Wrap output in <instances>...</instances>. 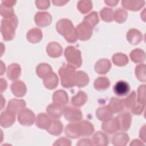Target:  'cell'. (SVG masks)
Here are the masks:
<instances>
[{
  "instance_id": "obj_1",
  "label": "cell",
  "mask_w": 146,
  "mask_h": 146,
  "mask_svg": "<svg viewBox=\"0 0 146 146\" xmlns=\"http://www.w3.org/2000/svg\"><path fill=\"white\" fill-rule=\"evenodd\" d=\"M94 128L91 123L83 121L79 123H72L67 125L66 134L67 136L76 139L80 136H89L94 132Z\"/></svg>"
},
{
  "instance_id": "obj_2",
  "label": "cell",
  "mask_w": 146,
  "mask_h": 146,
  "mask_svg": "<svg viewBox=\"0 0 146 146\" xmlns=\"http://www.w3.org/2000/svg\"><path fill=\"white\" fill-rule=\"evenodd\" d=\"M56 27L58 33L63 35L68 42L71 43L76 42L77 37L71 21L66 19H60L58 22Z\"/></svg>"
},
{
  "instance_id": "obj_3",
  "label": "cell",
  "mask_w": 146,
  "mask_h": 146,
  "mask_svg": "<svg viewBox=\"0 0 146 146\" xmlns=\"http://www.w3.org/2000/svg\"><path fill=\"white\" fill-rule=\"evenodd\" d=\"M18 23L17 18L14 15L10 17L5 18L2 20L1 32L4 40H11L14 38Z\"/></svg>"
},
{
  "instance_id": "obj_4",
  "label": "cell",
  "mask_w": 146,
  "mask_h": 146,
  "mask_svg": "<svg viewBox=\"0 0 146 146\" xmlns=\"http://www.w3.org/2000/svg\"><path fill=\"white\" fill-rule=\"evenodd\" d=\"M58 72L61 78V84L63 87L70 88L75 86V68L65 64L60 67Z\"/></svg>"
},
{
  "instance_id": "obj_5",
  "label": "cell",
  "mask_w": 146,
  "mask_h": 146,
  "mask_svg": "<svg viewBox=\"0 0 146 146\" xmlns=\"http://www.w3.org/2000/svg\"><path fill=\"white\" fill-rule=\"evenodd\" d=\"M64 56L69 65L79 68L82 63L80 51L73 46L67 47L64 51Z\"/></svg>"
},
{
  "instance_id": "obj_6",
  "label": "cell",
  "mask_w": 146,
  "mask_h": 146,
  "mask_svg": "<svg viewBox=\"0 0 146 146\" xmlns=\"http://www.w3.org/2000/svg\"><path fill=\"white\" fill-rule=\"evenodd\" d=\"M92 27L84 22L79 24L75 29L77 38L81 40L89 39L92 34Z\"/></svg>"
},
{
  "instance_id": "obj_7",
  "label": "cell",
  "mask_w": 146,
  "mask_h": 146,
  "mask_svg": "<svg viewBox=\"0 0 146 146\" xmlns=\"http://www.w3.org/2000/svg\"><path fill=\"white\" fill-rule=\"evenodd\" d=\"M117 123L119 130L126 131H127L131 125V116L128 112H124L117 115L116 117Z\"/></svg>"
},
{
  "instance_id": "obj_8",
  "label": "cell",
  "mask_w": 146,
  "mask_h": 146,
  "mask_svg": "<svg viewBox=\"0 0 146 146\" xmlns=\"http://www.w3.org/2000/svg\"><path fill=\"white\" fill-rule=\"evenodd\" d=\"M34 119V113L29 109L22 110L18 116V121L21 124L24 125H31L33 124Z\"/></svg>"
},
{
  "instance_id": "obj_9",
  "label": "cell",
  "mask_w": 146,
  "mask_h": 146,
  "mask_svg": "<svg viewBox=\"0 0 146 146\" xmlns=\"http://www.w3.org/2000/svg\"><path fill=\"white\" fill-rule=\"evenodd\" d=\"M63 114L66 120L70 121H78L82 118L81 111L78 109L72 107H67L65 108Z\"/></svg>"
},
{
  "instance_id": "obj_10",
  "label": "cell",
  "mask_w": 146,
  "mask_h": 146,
  "mask_svg": "<svg viewBox=\"0 0 146 146\" xmlns=\"http://www.w3.org/2000/svg\"><path fill=\"white\" fill-rule=\"evenodd\" d=\"M51 21L52 17L47 12H38L35 16V21L39 26H48L51 23Z\"/></svg>"
},
{
  "instance_id": "obj_11",
  "label": "cell",
  "mask_w": 146,
  "mask_h": 146,
  "mask_svg": "<svg viewBox=\"0 0 146 146\" xmlns=\"http://www.w3.org/2000/svg\"><path fill=\"white\" fill-rule=\"evenodd\" d=\"M113 89L115 94L116 95L119 96H123L128 94L130 90V87L127 82L120 80L117 82L115 84Z\"/></svg>"
},
{
  "instance_id": "obj_12",
  "label": "cell",
  "mask_w": 146,
  "mask_h": 146,
  "mask_svg": "<svg viewBox=\"0 0 146 146\" xmlns=\"http://www.w3.org/2000/svg\"><path fill=\"white\" fill-rule=\"evenodd\" d=\"M64 110L62 105L56 103L51 104L47 107V112L49 116L55 119L60 117L63 113Z\"/></svg>"
},
{
  "instance_id": "obj_13",
  "label": "cell",
  "mask_w": 146,
  "mask_h": 146,
  "mask_svg": "<svg viewBox=\"0 0 146 146\" xmlns=\"http://www.w3.org/2000/svg\"><path fill=\"white\" fill-rule=\"evenodd\" d=\"M11 89L13 94L18 97L23 96L26 92V86L21 80L13 83L11 86Z\"/></svg>"
},
{
  "instance_id": "obj_14",
  "label": "cell",
  "mask_w": 146,
  "mask_h": 146,
  "mask_svg": "<svg viewBox=\"0 0 146 146\" xmlns=\"http://www.w3.org/2000/svg\"><path fill=\"white\" fill-rule=\"evenodd\" d=\"M26 106L25 102L22 100L11 99L8 103L7 110L16 114L18 111L23 109Z\"/></svg>"
},
{
  "instance_id": "obj_15",
  "label": "cell",
  "mask_w": 146,
  "mask_h": 146,
  "mask_svg": "<svg viewBox=\"0 0 146 146\" xmlns=\"http://www.w3.org/2000/svg\"><path fill=\"white\" fill-rule=\"evenodd\" d=\"M15 121V114L6 111L1 113V126L7 128L10 127Z\"/></svg>"
},
{
  "instance_id": "obj_16",
  "label": "cell",
  "mask_w": 146,
  "mask_h": 146,
  "mask_svg": "<svg viewBox=\"0 0 146 146\" xmlns=\"http://www.w3.org/2000/svg\"><path fill=\"white\" fill-rule=\"evenodd\" d=\"M111 67L110 62L106 59L99 60L95 66V71L99 74H106Z\"/></svg>"
},
{
  "instance_id": "obj_17",
  "label": "cell",
  "mask_w": 146,
  "mask_h": 146,
  "mask_svg": "<svg viewBox=\"0 0 146 146\" xmlns=\"http://www.w3.org/2000/svg\"><path fill=\"white\" fill-rule=\"evenodd\" d=\"M102 129L106 132L112 134L119 130L116 118L110 119L105 121L102 124Z\"/></svg>"
},
{
  "instance_id": "obj_18",
  "label": "cell",
  "mask_w": 146,
  "mask_h": 146,
  "mask_svg": "<svg viewBox=\"0 0 146 146\" xmlns=\"http://www.w3.org/2000/svg\"><path fill=\"white\" fill-rule=\"evenodd\" d=\"M47 51L50 56L52 58H57L61 55L62 52V48L58 43L51 42L48 44Z\"/></svg>"
},
{
  "instance_id": "obj_19",
  "label": "cell",
  "mask_w": 146,
  "mask_h": 146,
  "mask_svg": "<svg viewBox=\"0 0 146 146\" xmlns=\"http://www.w3.org/2000/svg\"><path fill=\"white\" fill-rule=\"evenodd\" d=\"M52 123L50 119L45 113H42L38 115L36 120V125L42 129H48Z\"/></svg>"
},
{
  "instance_id": "obj_20",
  "label": "cell",
  "mask_w": 146,
  "mask_h": 146,
  "mask_svg": "<svg viewBox=\"0 0 146 146\" xmlns=\"http://www.w3.org/2000/svg\"><path fill=\"white\" fill-rule=\"evenodd\" d=\"M124 100L119 99L116 98H112L108 104V107L112 112L117 113L121 111L124 108Z\"/></svg>"
},
{
  "instance_id": "obj_21",
  "label": "cell",
  "mask_w": 146,
  "mask_h": 146,
  "mask_svg": "<svg viewBox=\"0 0 146 146\" xmlns=\"http://www.w3.org/2000/svg\"><path fill=\"white\" fill-rule=\"evenodd\" d=\"M127 38L130 43L136 44L140 42L142 39V34L137 30L131 29L127 34Z\"/></svg>"
},
{
  "instance_id": "obj_22",
  "label": "cell",
  "mask_w": 146,
  "mask_h": 146,
  "mask_svg": "<svg viewBox=\"0 0 146 146\" xmlns=\"http://www.w3.org/2000/svg\"><path fill=\"white\" fill-rule=\"evenodd\" d=\"M52 99L54 103L63 106L68 102L67 94L63 90H58L54 93Z\"/></svg>"
},
{
  "instance_id": "obj_23",
  "label": "cell",
  "mask_w": 146,
  "mask_h": 146,
  "mask_svg": "<svg viewBox=\"0 0 146 146\" xmlns=\"http://www.w3.org/2000/svg\"><path fill=\"white\" fill-rule=\"evenodd\" d=\"M89 82L88 75L83 71L76 72L75 78V84L78 87H83L86 86Z\"/></svg>"
},
{
  "instance_id": "obj_24",
  "label": "cell",
  "mask_w": 146,
  "mask_h": 146,
  "mask_svg": "<svg viewBox=\"0 0 146 146\" xmlns=\"http://www.w3.org/2000/svg\"><path fill=\"white\" fill-rule=\"evenodd\" d=\"M43 83L46 88L52 90L56 87L58 84V78L56 75L53 72L44 78Z\"/></svg>"
},
{
  "instance_id": "obj_25",
  "label": "cell",
  "mask_w": 146,
  "mask_h": 146,
  "mask_svg": "<svg viewBox=\"0 0 146 146\" xmlns=\"http://www.w3.org/2000/svg\"><path fill=\"white\" fill-rule=\"evenodd\" d=\"M21 74V67L20 66L16 64H12L8 67L7 76L8 78L10 80L17 79Z\"/></svg>"
},
{
  "instance_id": "obj_26",
  "label": "cell",
  "mask_w": 146,
  "mask_h": 146,
  "mask_svg": "<svg viewBox=\"0 0 146 146\" xmlns=\"http://www.w3.org/2000/svg\"><path fill=\"white\" fill-rule=\"evenodd\" d=\"M96 116L100 120L105 121L111 119L112 112L108 107H103L98 109Z\"/></svg>"
},
{
  "instance_id": "obj_27",
  "label": "cell",
  "mask_w": 146,
  "mask_h": 146,
  "mask_svg": "<svg viewBox=\"0 0 146 146\" xmlns=\"http://www.w3.org/2000/svg\"><path fill=\"white\" fill-rule=\"evenodd\" d=\"M144 1H123L121 2L122 6L129 10L137 11L140 10L144 5Z\"/></svg>"
},
{
  "instance_id": "obj_28",
  "label": "cell",
  "mask_w": 146,
  "mask_h": 146,
  "mask_svg": "<svg viewBox=\"0 0 146 146\" xmlns=\"http://www.w3.org/2000/svg\"><path fill=\"white\" fill-rule=\"evenodd\" d=\"M42 38V31L39 29H33L29 31L27 34V39L30 42L37 43Z\"/></svg>"
},
{
  "instance_id": "obj_29",
  "label": "cell",
  "mask_w": 146,
  "mask_h": 146,
  "mask_svg": "<svg viewBox=\"0 0 146 146\" xmlns=\"http://www.w3.org/2000/svg\"><path fill=\"white\" fill-rule=\"evenodd\" d=\"M36 71L40 78H45L52 73V68L47 63H40L38 66Z\"/></svg>"
},
{
  "instance_id": "obj_30",
  "label": "cell",
  "mask_w": 146,
  "mask_h": 146,
  "mask_svg": "<svg viewBox=\"0 0 146 146\" xmlns=\"http://www.w3.org/2000/svg\"><path fill=\"white\" fill-rule=\"evenodd\" d=\"M87 96L84 92L80 91L76 95L72 98L71 103L76 107L82 106L87 101Z\"/></svg>"
},
{
  "instance_id": "obj_31",
  "label": "cell",
  "mask_w": 146,
  "mask_h": 146,
  "mask_svg": "<svg viewBox=\"0 0 146 146\" xmlns=\"http://www.w3.org/2000/svg\"><path fill=\"white\" fill-rule=\"evenodd\" d=\"M94 87L98 91L106 90L110 85L109 80L106 77H99L94 82Z\"/></svg>"
},
{
  "instance_id": "obj_32",
  "label": "cell",
  "mask_w": 146,
  "mask_h": 146,
  "mask_svg": "<svg viewBox=\"0 0 146 146\" xmlns=\"http://www.w3.org/2000/svg\"><path fill=\"white\" fill-rule=\"evenodd\" d=\"M47 130L52 135H59L62 133L63 130L62 123L58 120H52V123L50 127Z\"/></svg>"
},
{
  "instance_id": "obj_33",
  "label": "cell",
  "mask_w": 146,
  "mask_h": 146,
  "mask_svg": "<svg viewBox=\"0 0 146 146\" xmlns=\"http://www.w3.org/2000/svg\"><path fill=\"white\" fill-rule=\"evenodd\" d=\"M131 60L135 63L143 62L145 60V53L140 49H135L130 54Z\"/></svg>"
},
{
  "instance_id": "obj_34",
  "label": "cell",
  "mask_w": 146,
  "mask_h": 146,
  "mask_svg": "<svg viewBox=\"0 0 146 146\" xmlns=\"http://www.w3.org/2000/svg\"><path fill=\"white\" fill-rule=\"evenodd\" d=\"M129 140L128 136L124 133H120L116 135L112 138V144L115 145H126Z\"/></svg>"
},
{
  "instance_id": "obj_35",
  "label": "cell",
  "mask_w": 146,
  "mask_h": 146,
  "mask_svg": "<svg viewBox=\"0 0 146 146\" xmlns=\"http://www.w3.org/2000/svg\"><path fill=\"white\" fill-rule=\"evenodd\" d=\"M94 145H106L108 144L107 136L102 132H97L93 137Z\"/></svg>"
},
{
  "instance_id": "obj_36",
  "label": "cell",
  "mask_w": 146,
  "mask_h": 146,
  "mask_svg": "<svg viewBox=\"0 0 146 146\" xmlns=\"http://www.w3.org/2000/svg\"><path fill=\"white\" fill-rule=\"evenodd\" d=\"M112 60L115 64L119 66H123L127 64L128 62V59L125 54L117 53L113 55Z\"/></svg>"
},
{
  "instance_id": "obj_37",
  "label": "cell",
  "mask_w": 146,
  "mask_h": 146,
  "mask_svg": "<svg viewBox=\"0 0 146 146\" xmlns=\"http://www.w3.org/2000/svg\"><path fill=\"white\" fill-rule=\"evenodd\" d=\"M83 22L94 28V26L96 25L99 22V18L98 17L97 12L93 11L89 15L85 17Z\"/></svg>"
},
{
  "instance_id": "obj_38",
  "label": "cell",
  "mask_w": 146,
  "mask_h": 146,
  "mask_svg": "<svg viewBox=\"0 0 146 146\" xmlns=\"http://www.w3.org/2000/svg\"><path fill=\"white\" fill-rule=\"evenodd\" d=\"M77 7L83 14L88 13L92 7V3L90 1H80L78 2Z\"/></svg>"
},
{
  "instance_id": "obj_39",
  "label": "cell",
  "mask_w": 146,
  "mask_h": 146,
  "mask_svg": "<svg viewBox=\"0 0 146 146\" xmlns=\"http://www.w3.org/2000/svg\"><path fill=\"white\" fill-rule=\"evenodd\" d=\"M127 17V12L121 9H117L113 13L114 19L119 23L124 22L126 20Z\"/></svg>"
},
{
  "instance_id": "obj_40",
  "label": "cell",
  "mask_w": 146,
  "mask_h": 146,
  "mask_svg": "<svg viewBox=\"0 0 146 146\" xmlns=\"http://www.w3.org/2000/svg\"><path fill=\"white\" fill-rule=\"evenodd\" d=\"M100 16L103 21L111 22L113 19V11L111 9L104 7L100 11Z\"/></svg>"
},
{
  "instance_id": "obj_41",
  "label": "cell",
  "mask_w": 146,
  "mask_h": 146,
  "mask_svg": "<svg viewBox=\"0 0 146 146\" xmlns=\"http://www.w3.org/2000/svg\"><path fill=\"white\" fill-rule=\"evenodd\" d=\"M145 64L138 65L136 67L135 73L137 78L140 81L145 82Z\"/></svg>"
},
{
  "instance_id": "obj_42",
  "label": "cell",
  "mask_w": 146,
  "mask_h": 146,
  "mask_svg": "<svg viewBox=\"0 0 146 146\" xmlns=\"http://www.w3.org/2000/svg\"><path fill=\"white\" fill-rule=\"evenodd\" d=\"M135 98H136V93L135 91H132L130 95L124 100V104L126 108L131 109L136 104L135 102Z\"/></svg>"
},
{
  "instance_id": "obj_43",
  "label": "cell",
  "mask_w": 146,
  "mask_h": 146,
  "mask_svg": "<svg viewBox=\"0 0 146 146\" xmlns=\"http://www.w3.org/2000/svg\"><path fill=\"white\" fill-rule=\"evenodd\" d=\"M14 11L11 7H6L1 4V14L2 17L5 18L10 17L14 15Z\"/></svg>"
},
{
  "instance_id": "obj_44",
  "label": "cell",
  "mask_w": 146,
  "mask_h": 146,
  "mask_svg": "<svg viewBox=\"0 0 146 146\" xmlns=\"http://www.w3.org/2000/svg\"><path fill=\"white\" fill-rule=\"evenodd\" d=\"M138 103L145 104V85L140 86L138 89Z\"/></svg>"
},
{
  "instance_id": "obj_45",
  "label": "cell",
  "mask_w": 146,
  "mask_h": 146,
  "mask_svg": "<svg viewBox=\"0 0 146 146\" xmlns=\"http://www.w3.org/2000/svg\"><path fill=\"white\" fill-rule=\"evenodd\" d=\"M35 3L36 6L42 10L46 9L50 6V1H35Z\"/></svg>"
},
{
  "instance_id": "obj_46",
  "label": "cell",
  "mask_w": 146,
  "mask_h": 146,
  "mask_svg": "<svg viewBox=\"0 0 146 146\" xmlns=\"http://www.w3.org/2000/svg\"><path fill=\"white\" fill-rule=\"evenodd\" d=\"M119 1H105L104 2L107 4V5L114 6H116V4L118 3Z\"/></svg>"
}]
</instances>
